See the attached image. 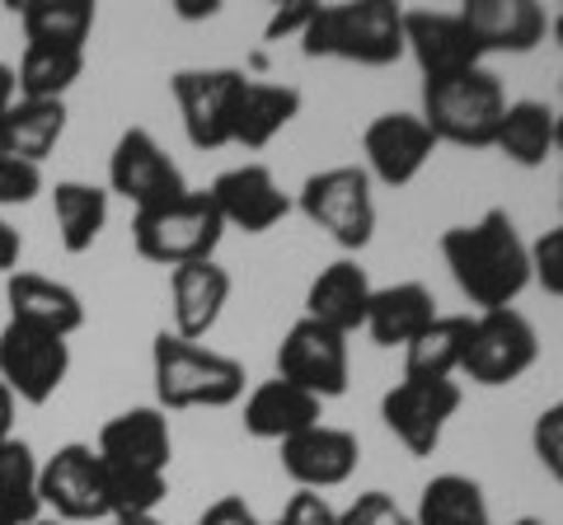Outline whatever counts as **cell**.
Returning <instances> with one entry per match:
<instances>
[{"instance_id":"6da1fadb","label":"cell","mask_w":563,"mask_h":525,"mask_svg":"<svg viewBox=\"0 0 563 525\" xmlns=\"http://www.w3.org/2000/svg\"><path fill=\"white\" fill-rule=\"evenodd\" d=\"M442 258L479 314L512 310L517 295L531 287V244L503 206H488L474 225H451L442 235Z\"/></svg>"},{"instance_id":"7a4b0ae2","label":"cell","mask_w":563,"mask_h":525,"mask_svg":"<svg viewBox=\"0 0 563 525\" xmlns=\"http://www.w3.org/2000/svg\"><path fill=\"white\" fill-rule=\"evenodd\" d=\"M301 52L339 57L357 66H395L404 57V5L395 0H347V5H320L301 33Z\"/></svg>"},{"instance_id":"3957f363","label":"cell","mask_w":563,"mask_h":525,"mask_svg":"<svg viewBox=\"0 0 563 525\" xmlns=\"http://www.w3.org/2000/svg\"><path fill=\"white\" fill-rule=\"evenodd\" d=\"M151 366L161 409H231L244 399V380H250L235 357H221L202 343L169 334V328L155 338Z\"/></svg>"},{"instance_id":"277c9868","label":"cell","mask_w":563,"mask_h":525,"mask_svg":"<svg viewBox=\"0 0 563 525\" xmlns=\"http://www.w3.org/2000/svg\"><path fill=\"white\" fill-rule=\"evenodd\" d=\"M507 113V90L488 66H474L465 76L451 80H422V122L437 136V146H465V150H488L498 136V122Z\"/></svg>"},{"instance_id":"5b68a950","label":"cell","mask_w":563,"mask_h":525,"mask_svg":"<svg viewBox=\"0 0 563 525\" xmlns=\"http://www.w3.org/2000/svg\"><path fill=\"white\" fill-rule=\"evenodd\" d=\"M225 221L211 202V192H184L179 202L146 206L132 216V244L141 258L165 262V268H184V262H207L221 249Z\"/></svg>"},{"instance_id":"8992f818","label":"cell","mask_w":563,"mask_h":525,"mask_svg":"<svg viewBox=\"0 0 563 525\" xmlns=\"http://www.w3.org/2000/svg\"><path fill=\"white\" fill-rule=\"evenodd\" d=\"M301 212L339 244V249H366L376 235V198H372V174L362 165H333L310 174L301 183Z\"/></svg>"},{"instance_id":"52a82bcc","label":"cell","mask_w":563,"mask_h":525,"mask_svg":"<svg viewBox=\"0 0 563 525\" xmlns=\"http://www.w3.org/2000/svg\"><path fill=\"white\" fill-rule=\"evenodd\" d=\"M244 85H250V76L235 66H192V71H179L169 80L192 150L235 146V109Z\"/></svg>"},{"instance_id":"ba28073f","label":"cell","mask_w":563,"mask_h":525,"mask_svg":"<svg viewBox=\"0 0 563 525\" xmlns=\"http://www.w3.org/2000/svg\"><path fill=\"white\" fill-rule=\"evenodd\" d=\"M536 361H540V334H536V324L526 320L521 310H484V314H474L470 353H465V366H461L474 384L498 390V384L521 380Z\"/></svg>"},{"instance_id":"9c48e42d","label":"cell","mask_w":563,"mask_h":525,"mask_svg":"<svg viewBox=\"0 0 563 525\" xmlns=\"http://www.w3.org/2000/svg\"><path fill=\"white\" fill-rule=\"evenodd\" d=\"M70 371V343L47 334V328H33L10 320L0 328V380L5 390L20 399V404H47L52 394L62 390V380Z\"/></svg>"},{"instance_id":"30bf717a","label":"cell","mask_w":563,"mask_h":525,"mask_svg":"<svg viewBox=\"0 0 563 525\" xmlns=\"http://www.w3.org/2000/svg\"><path fill=\"white\" fill-rule=\"evenodd\" d=\"M277 380H287V384H296V390L314 394L320 404L324 399L347 394V380H352L347 338L301 314V320L287 328V338L277 343Z\"/></svg>"},{"instance_id":"8fae6325","label":"cell","mask_w":563,"mask_h":525,"mask_svg":"<svg viewBox=\"0 0 563 525\" xmlns=\"http://www.w3.org/2000/svg\"><path fill=\"white\" fill-rule=\"evenodd\" d=\"M109 188L128 198L136 212H146V206L179 202L188 192V179L146 127H128L109 155Z\"/></svg>"},{"instance_id":"7c38bea8","label":"cell","mask_w":563,"mask_h":525,"mask_svg":"<svg viewBox=\"0 0 563 525\" xmlns=\"http://www.w3.org/2000/svg\"><path fill=\"white\" fill-rule=\"evenodd\" d=\"M38 502L57 521H109V488L95 446L66 442L47 465H38Z\"/></svg>"},{"instance_id":"4fadbf2b","label":"cell","mask_w":563,"mask_h":525,"mask_svg":"<svg viewBox=\"0 0 563 525\" xmlns=\"http://www.w3.org/2000/svg\"><path fill=\"white\" fill-rule=\"evenodd\" d=\"M461 384L455 380H399L380 399V417L409 455H432L442 446V432L461 413Z\"/></svg>"},{"instance_id":"5bb4252c","label":"cell","mask_w":563,"mask_h":525,"mask_svg":"<svg viewBox=\"0 0 563 525\" xmlns=\"http://www.w3.org/2000/svg\"><path fill=\"white\" fill-rule=\"evenodd\" d=\"M404 52H413L422 80H451L484 66V52L474 43L461 14L442 10H404Z\"/></svg>"},{"instance_id":"9a60e30c","label":"cell","mask_w":563,"mask_h":525,"mask_svg":"<svg viewBox=\"0 0 563 525\" xmlns=\"http://www.w3.org/2000/svg\"><path fill=\"white\" fill-rule=\"evenodd\" d=\"M437 150V136L428 132V122L418 113H380L372 127L362 132V155L366 174L385 188H404L428 169Z\"/></svg>"},{"instance_id":"2e32d148","label":"cell","mask_w":563,"mask_h":525,"mask_svg":"<svg viewBox=\"0 0 563 525\" xmlns=\"http://www.w3.org/2000/svg\"><path fill=\"white\" fill-rule=\"evenodd\" d=\"M362 465V442L347 427L314 423L306 432H296L291 442H282V469L291 483H301L306 493H324L357 474Z\"/></svg>"},{"instance_id":"e0dca14e","label":"cell","mask_w":563,"mask_h":525,"mask_svg":"<svg viewBox=\"0 0 563 525\" xmlns=\"http://www.w3.org/2000/svg\"><path fill=\"white\" fill-rule=\"evenodd\" d=\"M211 202H217V212L225 225H235L244 235H263L273 231V225L291 212V198L277 188L273 169L268 165H235L217 174V183L207 188Z\"/></svg>"},{"instance_id":"ac0fdd59","label":"cell","mask_w":563,"mask_h":525,"mask_svg":"<svg viewBox=\"0 0 563 525\" xmlns=\"http://www.w3.org/2000/svg\"><path fill=\"white\" fill-rule=\"evenodd\" d=\"M95 450H99L103 465H128V469H155V474H169L174 436H169L165 409H128V413L109 417Z\"/></svg>"},{"instance_id":"d6986e66","label":"cell","mask_w":563,"mask_h":525,"mask_svg":"<svg viewBox=\"0 0 563 525\" xmlns=\"http://www.w3.org/2000/svg\"><path fill=\"white\" fill-rule=\"evenodd\" d=\"M169 301H174V334L198 343L221 324V310L231 301V272L217 258L184 262L169 272Z\"/></svg>"},{"instance_id":"ffe728a7","label":"cell","mask_w":563,"mask_h":525,"mask_svg":"<svg viewBox=\"0 0 563 525\" xmlns=\"http://www.w3.org/2000/svg\"><path fill=\"white\" fill-rule=\"evenodd\" d=\"M461 20L470 24L474 43L488 57V52H531L544 43V29H550V14H544L536 0H465Z\"/></svg>"},{"instance_id":"44dd1931","label":"cell","mask_w":563,"mask_h":525,"mask_svg":"<svg viewBox=\"0 0 563 525\" xmlns=\"http://www.w3.org/2000/svg\"><path fill=\"white\" fill-rule=\"evenodd\" d=\"M372 277H366L362 262L352 258H339L320 268V277L310 282L306 291V320L333 328V334H357L366 324V305H372Z\"/></svg>"},{"instance_id":"7402d4cb","label":"cell","mask_w":563,"mask_h":525,"mask_svg":"<svg viewBox=\"0 0 563 525\" xmlns=\"http://www.w3.org/2000/svg\"><path fill=\"white\" fill-rule=\"evenodd\" d=\"M5 305H10V320L33 324V328H47L57 338H70L85 328V305L80 295L70 291L57 277H43V272H10L5 277Z\"/></svg>"},{"instance_id":"603a6c76","label":"cell","mask_w":563,"mask_h":525,"mask_svg":"<svg viewBox=\"0 0 563 525\" xmlns=\"http://www.w3.org/2000/svg\"><path fill=\"white\" fill-rule=\"evenodd\" d=\"M324 417V404L306 390H296V384L287 380H263L250 390V399H244V432L254 436V442H291L296 432L314 427Z\"/></svg>"},{"instance_id":"cb8c5ba5","label":"cell","mask_w":563,"mask_h":525,"mask_svg":"<svg viewBox=\"0 0 563 525\" xmlns=\"http://www.w3.org/2000/svg\"><path fill=\"white\" fill-rule=\"evenodd\" d=\"M432 320H437V295L422 282H395L372 291L362 328L372 334L376 347H409Z\"/></svg>"},{"instance_id":"d4e9b609","label":"cell","mask_w":563,"mask_h":525,"mask_svg":"<svg viewBox=\"0 0 563 525\" xmlns=\"http://www.w3.org/2000/svg\"><path fill=\"white\" fill-rule=\"evenodd\" d=\"M66 132V103L57 99H14L10 113L0 118V155L43 165L57 150Z\"/></svg>"},{"instance_id":"484cf974","label":"cell","mask_w":563,"mask_h":525,"mask_svg":"<svg viewBox=\"0 0 563 525\" xmlns=\"http://www.w3.org/2000/svg\"><path fill=\"white\" fill-rule=\"evenodd\" d=\"M470 314H437L422 334L404 347V380H451L470 353Z\"/></svg>"},{"instance_id":"4316f807","label":"cell","mask_w":563,"mask_h":525,"mask_svg":"<svg viewBox=\"0 0 563 525\" xmlns=\"http://www.w3.org/2000/svg\"><path fill=\"white\" fill-rule=\"evenodd\" d=\"M301 113V90L296 85H268V80H250L235 109V146L244 150H263L282 127H291Z\"/></svg>"},{"instance_id":"83f0119b","label":"cell","mask_w":563,"mask_h":525,"mask_svg":"<svg viewBox=\"0 0 563 525\" xmlns=\"http://www.w3.org/2000/svg\"><path fill=\"white\" fill-rule=\"evenodd\" d=\"M493 150H503L521 169H540L554 150V109L540 99H517L507 103V113L493 136Z\"/></svg>"},{"instance_id":"f1b7e54d","label":"cell","mask_w":563,"mask_h":525,"mask_svg":"<svg viewBox=\"0 0 563 525\" xmlns=\"http://www.w3.org/2000/svg\"><path fill=\"white\" fill-rule=\"evenodd\" d=\"M52 216H57V235L66 254H90L95 239L109 225V192L80 179H66L52 188Z\"/></svg>"},{"instance_id":"f546056e","label":"cell","mask_w":563,"mask_h":525,"mask_svg":"<svg viewBox=\"0 0 563 525\" xmlns=\"http://www.w3.org/2000/svg\"><path fill=\"white\" fill-rule=\"evenodd\" d=\"M29 47H76L85 52L95 29V5L90 0H29L20 10Z\"/></svg>"},{"instance_id":"4dcf8cb0","label":"cell","mask_w":563,"mask_h":525,"mask_svg":"<svg viewBox=\"0 0 563 525\" xmlns=\"http://www.w3.org/2000/svg\"><path fill=\"white\" fill-rule=\"evenodd\" d=\"M413 525H493L484 488L470 474H437L422 488Z\"/></svg>"},{"instance_id":"1f68e13d","label":"cell","mask_w":563,"mask_h":525,"mask_svg":"<svg viewBox=\"0 0 563 525\" xmlns=\"http://www.w3.org/2000/svg\"><path fill=\"white\" fill-rule=\"evenodd\" d=\"M85 71V52L76 47H24L20 71H14V90L20 99H57L66 103V90Z\"/></svg>"},{"instance_id":"d6a6232c","label":"cell","mask_w":563,"mask_h":525,"mask_svg":"<svg viewBox=\"0 0 563 525\" xmlns=\"http://www.w3.org/2000/svg\"><path fill=\"white\" fill-rule=\"evenodd\" d=\"M0 512H5L14 525H29V521L43 516L38 460H33L29 442H14V436L0 442Z\"/></svg>"},{"instance_id":"836d02e7","label":"cell","mask_w":563,"mask_h":525,"mask_svg":"<svg viewBox=\"0 0 563 525\" xmlns=\"http://www.w3.org/2000/svg\"><path fill=\"white\" fill-rule=\"evenodd\" d=\"M103 488H109V521L113 516H155V506L169 498V479L155 469L103 465Z\"/></svg>"},{"instance_id":"e575fe53","label":"cell","mask_w":563,"mask_h":525,"mask_svg":"<svg viewBox=\"0 0 563 525\" xmlns=\"http://www.w3.org/2000/svg\"><path fill=\"white\" fill-rule=\"evenodd\" d=\"M531 450L544 465V474L563 483V399H554L550 409H540L536 427H531Z\"/></svg>"},{"instance_id":"d590c367","label":"cell","mask_w":563,"mask_h":525,"mask_svg":"<svg viewBox=\"0 0 563 525\" xmlns=\"http://www.w3.org/2000/svg\"><path fill=\"white\" fill-rule=\"evenodd\" d=\"M339 525H413V516L404 512V506L380 493V488H372V493H357L343 512H339Z\"/></svg>"},{"instance_id":"8d00e7d4","label":"cell","mask_w":563,"mask_h":525,"mask_svg":"<svg viewBox=\"0 0 563 525\" xmlns=\"http://www.w3.org/2000/svg\"><path fill=\"white\" fill-rule=\"evenodd\" d=\"M43 192V165L0 155V206H24Z\"/></svg>"},{"instance_id":"74e56055","label":"cell","mask_w":563,"mask_h":525,"mask_svg":"<svg viewBox=\"0 0 563 525\" xmlns=\"http://www.w3.org/2000/svg\"><path fill=\"white\" fill-rule=\"evenodd\" d=\"M531 282H540L550 295H563V225L531 244Z\"/></svg>"},{"instance_id":"f35d334b","label":"cell","mask_w":563,"mask_h":525,"mask_svg":"<svg viewBox=\"0 0 563 525\" xmlns=\"http://www.w3.org/2000/svg\"><path fill=\"white\" fill-rule=\"evenodd\" d=\"M273 525H339V512L324 502V493H291V502L282 506V516Z\"/></svg>"},{"instance_id":"ab89813d","label":"cell","mask_w":563,"mask_h":525,"mask_svg":"<svg viewBox=\"0 0 563 525\" xmlns=\"http://www.w3.org/2000/svg\"><path fill=\"white\" fill-rule=\"evenodd\" d=\"M314 0H291V5H282L273 20H268V29H263V38L268 43H277V38H287V33H306V24L314 20Z\"/></svg>"},{"instance_id":"60d3db41","label":"cell","mask_w":563,"mask_h":525,"mask_svg":"<svg viewBox=\"0 0 563 525\" xmlns=\"http://www.w3.org/2000/svg\"><path fill=\"white\" fill-rule=\"evenodd\" d=\"M198 525H263V521H258V512H254L250 502L231 493V498H217V502H211L207 512L198 516Z\"/></svg>"},{"instance_id":"b9f144b4","label":"cell","mask_w":563,"mask_h":525,"mask_svg":"<svg viewBox=\"0 0 563 525\" xmlns=\"http://www.w3.org/2000/svg\"><path fill=\"white\" fill-rule=\"evenodd\" d=\"M20 254H24V235L14 231V225L0 216V272H20Z\"/></svg>"},{"instance_id":"7bdbcfd3","label":"cell","mask_w":563,"mask_h":525,"mask_svg":"<svg viewBox=\"0 0 563 525\" xmlns=\"http://www.w3.org/2000/svg\"><path fill=\"white\" fill-rule=\"evenodd\" d=\"M174 14H179V20H211V14H221V5L217 0H179Z\"/></svg>"},{"instance_id":"ee69618b","label":"cell","mask_w":563,"mask_h":525,"mask_svg":"<svg viewBox=\"0 0 563 525\" xmlns=\"http://www.w3.org/2000/svg\"><path fill=\"white\" fill-rule=\"evenodd\" d=\"M20 99V90H14V66H5L0 62V118L10 113V103Z\"/></svg>"},{"instance_id":"f6af8a7d","label":"cell","mask_w":563,"mask_h":525,"mask_svg":"<svg viewBox=\"0 0 563 525\" xmlns=\"http://www.w3.org/2000/svg\"><path fill=\"white\" fill-rule=\"evenodd\" d=\"M14 404H20V399H14V394L5 390V380H0V442H5L10 427H14Z\"/></svg>"},{"instance_id":"bcb514c9","label":"cell","mask_w":563,"mask_h":525,"mask_svg":"<svg viewBox=\"0 0 563 525\" xmlns=\"http://www.w3.org/2000/svg\"><path fill=\"white\" fill-rule=\"evenodd\" d=\"M103 525H165L161 516H113V521H103Z\"/></svg>"},{"instance_id":"7dc6e473","label":"cell","mask_w":563,"mask_h":525,"mask_svg":"<svg viewBox=\"0 0 563 525\" xmlns=\"http://www.w3.org/2000/svg\"><path fill=\"white\" fill-rule=\"evenodd\" d=\"M554 146L563 150V113H554Z\"/></svg>"},{"instance_id":"c3c4849f","label":"cell","mask_w":563,"mask_h":525,"mask_svg":"<svg viewBox=\"0 0 563 525\" xmlns=\"http://www.w3.org/2000/svg\"><path fill=\"white\" fill-rule=\"evenodd\" d=\"M550 29H554V38H559V47H563V14H559V20H554Z\"/></svg>"},{"instance_id":"681fc988","label":"cell","mask_w":563,"mask_h":525,"mask_svg":"<svg viewBox=\"0 0 563 525\" xmlns=\"http://www.w3.org/2000/svg\"><path fill=\"white\" fill-rule=\"evenodd\" d=\"M512 525H544V521H540V516H517Z\"/></svg>"},{"instance_id":"f907efd6","label":"cell","mask_w":563,"mask_h":525,"mask_svg":"<svg viewBox=\"0 0 563 525\" xmlns=\"http://www.w3.org/2000/svg\"><path fill=\"white\" fill-rule=\"evenodd\" d=\"M29 525H62V521H43V516H38V521H29Z\"/></svg>"},{"instance_id":"816d5d0a","label":"cell","mask_w":563,"mask_h":525,"mask_svg":"<svg viewBox=\"0 0 563 525\" xmlns=\"http://www.w3.org/2000/svg\"><path fill=\"white\" fill-rule=\"evenodd\" d=\"M0 525H14V521H10V516H5V512H0Z\"/></svg>"},{"instance_id":"f5cc1de1","label":"cell","mask_w":563,"mask_h":525,"mask_svg":"<svg viewBox=\"0 0 563 525\" xmlns=\"http://www.w3.org/2000/svg\"><path fill=\"white\" fill-rule=\"evenodd\" d=\"M559 198H563V188H559Z\"/></svg>"}]
</instances>
